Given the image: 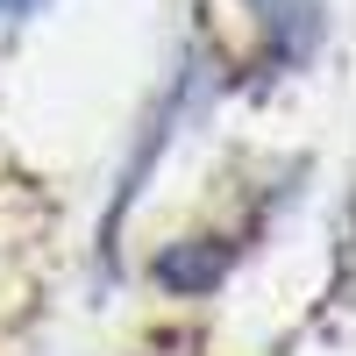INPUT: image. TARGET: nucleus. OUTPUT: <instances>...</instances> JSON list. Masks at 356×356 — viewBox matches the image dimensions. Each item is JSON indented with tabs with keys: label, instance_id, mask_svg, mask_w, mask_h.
<instances>
[{
	"label": "nucleus",
	"instance_id": "nucleus-1",
	"mask_svg": "<svg viewBox=\"0 0 356 356\" xmlns=\"http://www.w3.org/2000/svg\"><path fill=\"white\" fill-rule=\"evenodd\" d=\"M29 8H43V0H0V22H15V15H29Z\"/></svg>",
	"mask_w": 356,
	"mask_h": 356
}]
</instances>
